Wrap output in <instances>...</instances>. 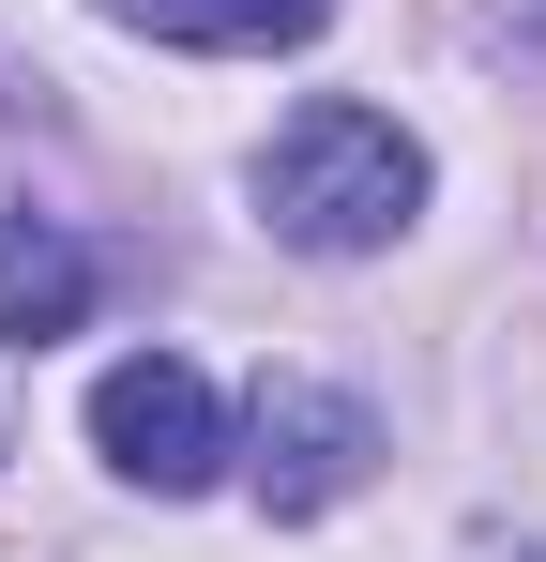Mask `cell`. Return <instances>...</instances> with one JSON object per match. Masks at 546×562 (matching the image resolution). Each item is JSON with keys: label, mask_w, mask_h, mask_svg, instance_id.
I'll use <instances>...</instances> for the list:
<instances>
[{"label": "cell", "mask_w": 546, "mask_h": 562, "mask_svg": "<svg viewBox=\"0 0 546 562\" xmlns=\"http://www.w3.org/2000/svg\"><path fill=\"white\" fill-rule=\"evenodd\" d=\"M410 213H425V137L379 122V106H350V92H319L259 153V228L304 244V259H379Z\"/></svg>", "instance_id": "6da1fadb"}, {"label": "cell", "mask_w": 546, "mask_h": 562, "mask_svg": "<svg viewBox=\"0 0 546 562\" xmlns=\"http://www.w3.org/2000/svg\"><path fill=\"white\" fill-rule=\"evenodd\" d=\"M91 441H106L122 486L182 502V486H213V471H228V411H213V380L182 366V350H122V366L91 380Z\"/></svg>", "instance_id": "7a4b0ae2"}, {"label": "cell", "mask_w": 546, "mask_h": 562, "mask_svg": "<svg viewBox=\"0 0 546 562\" xmlns=\"http://www.w3.org/2000/svg\"><path fill=\"white\" fill-rule=\"evenodd\" d=\"M243 471H259L273 517H334L364 471H379V411L334 380H259L243 395Z\"/></svg>", "instance_id": "3957f363"}, {"label": "cell", "mask_w": 546, "mask_h": 562, "mask_svg": "<svg viewBox=\"0 0 546 562\" xmlns=\"http://www.w3.org/2000/svg\"><path fill=\"white\" fill-rule=\"evenodd\" d=\"M91 15H122V31H152V46H213V61H273V46H304L334 0H91Z\"/></svg>", "instance_id": "277c9868"}, {"label": "cell", "mask_w": 546, "mask_h": 562, "mask_svg": "<svg viewBox=\"0 0 546 562\" xmlns=\"http://www.w3.org/2000/svg\"><path fill=\"white\" fill-rule=\"evenodd\" d=\"M77 319H91V259L61 244V228H31V213H15V228H0V335H15V350H46V335H77Z\"/></svg>", "instance_id": "5b68a950"}]
</instances>
